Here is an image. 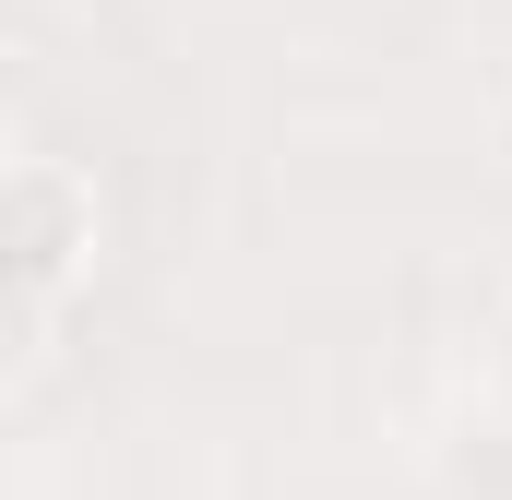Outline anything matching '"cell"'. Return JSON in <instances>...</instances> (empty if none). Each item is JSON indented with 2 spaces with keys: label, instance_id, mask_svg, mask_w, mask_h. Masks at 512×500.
I'll use <instances>...</instances> for the list:
<instances>
[{
  "label": "cell",
  "instance_id": "obj_1",
  "mask_svg": "<svg viewBox=\"0 0 512 500\" xmlns=\"http://www.w3.org/2000/svg\"><path fill=\"white\" fill-rule=\"evenodd\" d=\"M0 239H12V358H36L96 262V191L60 167V155H24L12 191H0Z\"/></svg>",
  "mask_w": 512,
  "mask_h": 500
},
{
  "label": "cell",
  "instance_id": "obj_2",
  "mask_svg": "<svg viewBox=\"0 0 512 500\" xmlns=\"http://www.w3.org/2000/svg\"><path fill=\"white\" fill-rule=\"evenodd\" d=\"M501 405H512V334H501Z\"/></svg>",
  "mask_w": 512,
  "mask_h": 500
}]
</instances>
